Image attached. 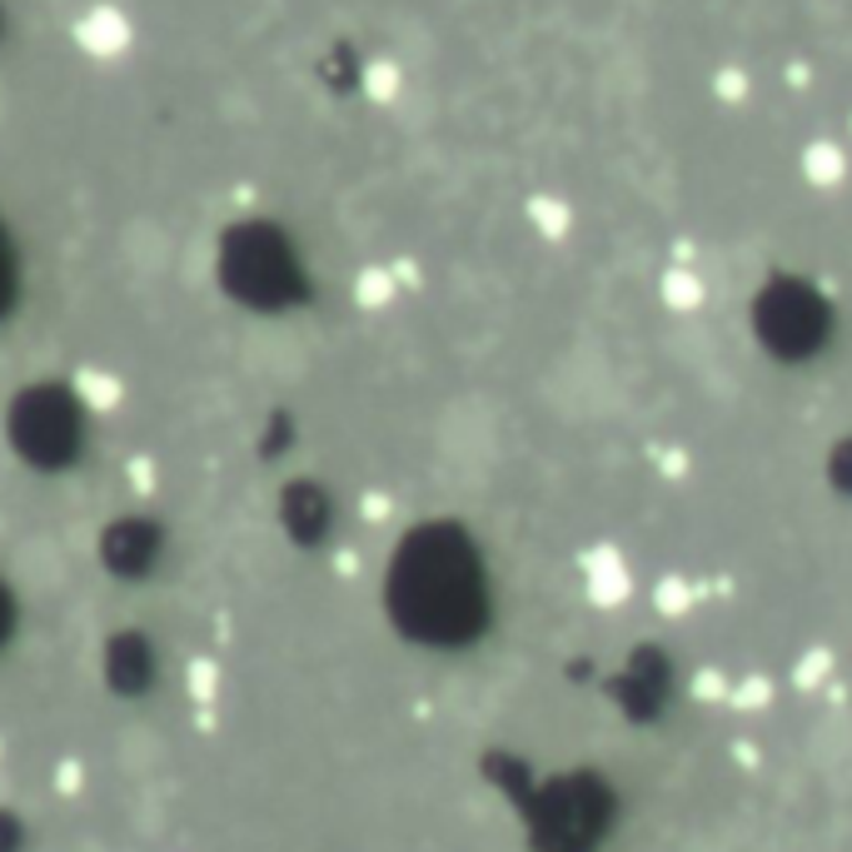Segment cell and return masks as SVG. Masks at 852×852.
<instances>
[{"instance_id": "obj_1", "label": "cell", "mask_w": 852, "mask_h": 852, "mask_svg": "<svg viewBox=\"0 0 852 852\" xmlns=\"http://www.w3.org/2000/svg\"><path fill=\"white\" fill-rule=\"evenodd\" d=\"M81 41L91 45V51H101V55L121 51V45H125V21H121L115 11H95V15H85V21H81Z\"/></svg>"}]
</instances>
